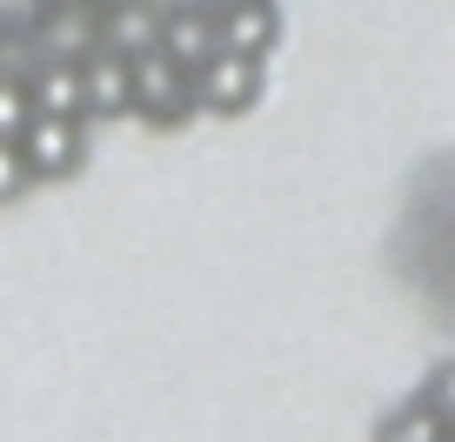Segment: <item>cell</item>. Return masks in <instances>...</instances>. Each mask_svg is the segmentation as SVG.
Segmentation results:
<instances>
[{"label":"cell","mask_w":455,"mask_h":442,"mask_svg":"<svg viewBox=\"0 0 455 442\" xmlns=\"http://www.w3.org/2000/svg\"><path fill=\"white\" fill-rule=\"evenodd\" d=\"M20 155H28L34 181H74L87 168V121L81 115H28Z\"/></svg>","instance_id":"3"},{"label":"cell","mask_w":455,"mask_h":442,"mask_svg":"<svg viewBox=\"0 0 455 442\" xmlns=\"http://www.w3.org/2000/svg\"><path fill=\"white\" fill-rule=\"evenodd\" d=\"M34 115H81V54H47V68H34L28 81Z\"/></svg>","instance_id":"7"},{"label":"cell","mask_w":455,"mask_h":442,"mask_svg":"<svg viewBox=\"0 0 455 442\" xmlns=\"http://www.w3.org/2000/svg\"><path fill=\"white\" fill-rule=\"evenodd\" d=\"M442 436H449V422H442V415H428L415 396L395 402V409L375 422V442H442Z\"/></svg>","instance_id":"8"},{"label":"cell","mask_w":455,"mask_h":442,"mask_svg":"<svg viewBox=\"0 0 455 442\" xmlns=\"http://www.w3.org/2000/svg\"><path fill=\"white\" fill-rule=\"evenodd\" d=\"M128 115V54L94 47L81 54V121H121Z\"/></svg>","instance_id":"6"},{"label":"cell","mask_w":455,"mask_h":442,"mask_svg":"<svg viewBox=\"0 0 455 442\" xmlns=\"http://www.w3.org/2000/svg\"><path fill=\"white\" fill-rule=\"evenodd\" d=\"M28 188H34V168L20 155V141H0V208H14Z\"/></svg>","instance_id":"12"},{"label":"cell","mask_w":455,"mask_h":442,"mask_svg":"<svg viewBox=\"0 0 455 442\" xmlns=\"http://www.w3.org/2000/svg\"><path fill=\"white\" fill-rule=\"evenodd\" d=\"M28 115H34V100H28V81H14V74H0V141H20Z\"/></svg>","instance_id":"11"},{"label":"cell","mask_w":455,"mask_h":442,"mask_svg":"<svg viewBox=\"0 0 455 442\" xmlns=\"http://www.w3.org/2000/svg\"><path fill=\"white\" fill-rule=\"evenodd\" d=\"M261 94H268V60H255V54H228V47H214V54L195 68V108L214 115V121L255 115Z\"/></svg>","instance_id":"2"},{"label":"cell","mask_w":455,"mask_h":442,"mask_svg":"<svg viewBox=\"0 0 455 442\" xmlns=\"http://www.w3.org/2000/svg\"><path fill=\"white\" fill-rule=\"evenodd\" d=\"M415 402H422L428 415H442V422H455V356H449V362H435V369L422 375Z\"/></svg>","instance_id":"10"},{"label":"cell","mask_w":455,"mask_h":442,"mask_svg":"<svg viewBox=\"0 0 455 442\" xmlns=\"http://www.w3.org/2000/svg\"><path fill=\"white\" fill-rule=\"evenodd\" d=\"M442 442H455V422H449V436H442Z\"/></svg>","instance_id":"13"},{"label":"cell","mask_w":455,"mask_h":442,"mask_svg":"<svg viewBox=\"0 0 455 442\" xmlns=\"http://www.w3.org/2000/svg\"><path fill=\"white\" fill-rule=\"evenodd\" d=\"M214 41H221L228 54L268 60L275 47H282V7H275V0H221V7H214Z\"/></svg>","instance_id":"5"},{"label":"cell","mask_w":455,"mask_h":442,"mask_svg":"<svg viewBox=\"0 0 455 442\" xmlns=\"http://www.w3.org/2000/svg\"><path fill=\"white\" fill-rule=\"evenodd\" d=\"M128 115H141L148 128H181L195 121V74L174 68L161 47L128 60Z\"/></svg>","instance_id":"1"},{"label":"cell","mask_w":455,"mask_h":442,"mask_svg":"<svg viewBox=\"0 0 455 442\" xmlns=\"http://www.w3.org/2000/svg\"><path fill=\"white\" fill-rule=\"evenodd\" d=\"M208 7H221V0H208Z\"/></svg>","instance_id":"14"},{"label":"cell","mask_w":455,"mask_h":442,"mask_svg":"<svg viewBox=\"0 0 455 442\" xmlns=\"http://www.w3.org/2000/svg\"><path fill=\"white\" fill-rule=\"evenodd\" d=\"M155 20L161 14H134V7H121V14H114L108 20V41H100V47H114V54H148V47H155Z\"/></svg>","instance_id":"9"},{"label":"cell","mask_w":455,"mask_h":442,"mask_svg":"<svg viewBox=\"0 0 455 442\" xmlns=\"http://www.w3.org/2000/svg\"><path fill=\"white\" fill-rule=\"evenodd\" d=\"M155 47L174 60V68L195 74L201 60L221 47V41H214V7H208V0H168L161 20H155Z\"/></svg>","instance_id":"4"}]
</instances>
